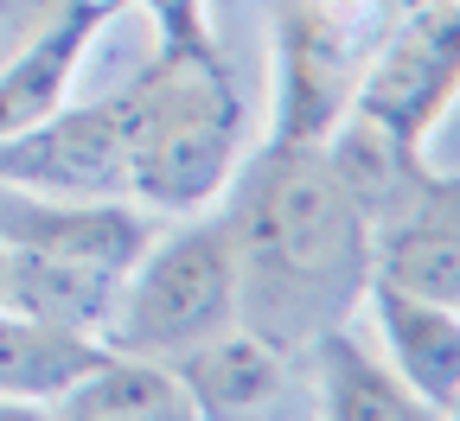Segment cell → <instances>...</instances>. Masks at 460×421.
Returning a JSON list of instances; mask_svg holds the SVG:
<instances>
[{
	"instance_id": "8fae6325",
	"label": "cell",
	"mask_w": 460,
	"mask_h": 421,
	"mask_svg": "<svg viewBox=\"0 0 460 421\" xmlns=\"http://www.w3.org/2000/svg\"><path fill=\"white\" fill-rule=\"evenodd\" d=\"M166 371L192 396L199 421H256L288 383V351H275L250 326H230V332L180 351Z\"/></svg>"
},
{
	"instance_id": "9a60e30c",
	"label": "cell",
	"mask_w": 460,
	"mask_h": 421,
	"mask_svg": "<svg viewBox=\"0 0 460 421\" xmlns=\"http://www.w3.org/2000/svg\"><path fill=\"white\" fill-rule=\"evenodd\" d=\"M102 357H109L102 338H84V332H65V326H45V320L0 307V396L58 402Z\"/></svg>"
},
{
	"instance_id": "52a82bcc",
	"label": "cell",
	"mask_w": 460,
	"mask_h": 421,
	"mask_svg": "<svg viewBox=\"0 0 460 421\" xmlns=\"http://www.w3.org/2000/svg\"><path fill=\"white\" fill-rule=\"evenodd\" d=\"M0 186L39 192V198H115L128 192L122 172V122L115 102L51 109L32 128L0 141Z\"/></svg>"
},
{
	"instance_id": "277c9868",
	"label": "cell",
	"mask_w": 460,
	"mask_h": 421,
	"mask_svg": "<svg viewBox=\"0 0 460 421\" xmlns=\"http://www.w3.org/2000/svg\"><path fill=\"white\" fill-rule=\"evenodd\" d=\"M371 0H275V135L281 147H326V135L352 115L371 45Z\"/></svg>"
},
{
	"instance_id": "5b68a950",
	"label": "cell",
	"mask_w": 460,
	"mask_h": 421,
	"mask_svg": "<svg viewBox=\"0 0 460 421\" xmlns=\"http://www.w3.org/2000/svg\"><path fill=\"white\" fill-rule=\"evenodd\" d=\"M454 96H460V0H429V7L396 13V32L371 51L352 115L377 122L396 147L422 153Z\"/></svg>"
},
{
	"instance_id": "5bb4252c",
	"label": "cell",
	"mask_w": 460,
	"mask_h": 421,
	"mask_svg": "<svg viewBox=\"0 0 460 421\" xmlns=\"http://www.w3.org/2000/svg\"><path fill=\"white\" fill-rule=\"evenodd\" d=\"M58 421H199V408L166 364L109 351L58 396Z\"/></svg>"
},
{
	"instance_id": "7a4b0ae2",
	"label": "cell",
	"mask_w": 460,
	"mask_h": 421,
	"mask_svg": "<svg viewBox=\"0 0 460 421\" xmlns=\"http://www.w3.org/2000/svg\"><path fill=\"white\" fill-rule=\"evenodd\" d=\"M122 122V172L147 211H199L211 205L243 147V96L224 51H154V65L109 96Z\"/></svg>"
},
{
	"instance_id": "4fadbf2b",
	"label": "cell",
	"mask_w": 460,
	"mask_h": 421,
	"mask_svg": "<svg viewBox=\"0 0 460 421\" xmlns=\"http://www.w3.org/2000/svg\"><path fill=\"white\" fill-rule=\"evenodd\" d=\"M115 294H122V275L96 268V262H71V256H20L7 250V307L45 326H65L84 338L109 332Z\"/></svg>"
},
{
	"instance_id": "ac0fdd59",
	"label": "cell",
	"mask_w": 460,
	"mask_h": 421,
	"mask_svg": "<svg viewBox=\"0 0 460 421\" xmlns=\"http://www.w3.org/2000/svg\"><path fill=\"white\" fill-rule=\"evenodd\" d=\"M377 13H410V7H429V0H371Z\"/></svg>"
},
{
	"instance_id": "2e32d148",
	"label": "cell",
	"mask_w": 460,
	"mask_h": 421,
	"mask_svg": "<svg viewBox=\"0 0 460 421\" xmlns=\"http://www.w3.org/2000/svg\"><path fill=\"white\" fill-rule=\"evenodd\" d=\"M160 26V51H192V57H211L217 39H211V20H205V0H141Z\"/></svg>"
},
{
	"instance_id": "ba28073f",
	"label": "cell",
	"mask_w": 460,
	"mask_h": 421,
	"mask_svg": "<svg viewBox=\"0 0 460 421\" xmlns=\"http://www.w3.org/2000/svg\"><path fill=\"white\" fill-rule=\"evenodd\" d=\"M0 243L20 256H71L128 275L154 243V224L122 198H39L0 186Z\"/></svg>"
},
{
	"instance_id": "8992f818",
	"label": "cell",
	"mask_w": 460,
	"mask_h": 421,
	"mask_svg": "<svg viewBox=\"0 0 460 421\" xmlns=\"http://www.w3.org/2000/svg\"><path fill=\"white\" fill-rule=\"evenodd\" d=\"M371 268L377 281L460 307V172H435L422 153L402 160L371 211Z\"/></svg>"
},
{
	"instance_id": "ffe728a7",
	"label": "cell",
	"mask_w": 460,
	"mask_h": 421,
	"mask_svg": "<svg viewBox=\"0 0 460 421\" xmlns=\"http://www.w3.org/2000/svg\"><path fill=\"white\" fill-rule=\"evenodd\" d=\"M447 421H460V402H454V408H447Z\"/></svg>"
},
{
	"instance_id": "9c48e42d",
	"label": "cell",
	"mask_w": 460,
	"mask_h": 421,
	"mask_svg": "<svg viewBox=\"0 0 460 421\" xmlns=\"http://www.w3.org/2000/svg\"><path fill=\"white\" fill-rule=\"evenodd\" d=\"M115 7H128V0H71L65 13H51L7 65H0V141L32 128L39 115L65 109V90L84 65V51L115 20Z\"/></svg>"
},
{
	"instance_id": "30bf717a",
	"label": "cell",
	"mask_w": 460,
	"mask_h": 421,
	"mask_svg": "<svg viewBox=\"0 0 460 421\" xmlns=\"http://www.w3.org/2000/svg\"><path fill=\"white\" fill-rule=\"evenodd\" d=\"M365 307L377 313L384 351H390V371L410 383L429 408H454L460 402V307H441V300H422L396 281L365 287Z\"/></svg>"
},
{
	"instance_id": "3957f363",
	"label": "cell",
	"mask_w": 460,
	"mask_h": 421,
	"mask_svg": "<svg viewBox=\"0 0 460 421\" xmlns=\"http://www.w3.org/2000/svg\"><path fill=\"white\" fill-rule=\"evenodd\" d=\"M230 326H237V250H230L224 217H205L141 250V262L122 275L102 345L122 357L172 364L180 351Z\"/></svg>"
},
{
	"instance_id": "d6986e66",
	"label": "cell",
	"mask_w": 460,
	"mask_h": 421,
	"mask_svg": "<svg viewBox=\"0 0 460 421\" xmlns=\"http://www.w3.org/2000/svg\"><path fill=\"white\" fill-rule=\"evenodd\" d=\"M0 307H7V243H0Z\"/></svg>"
},
{
	"instance_id": "7c38bea8",
	"label": "cell",
	"mask_w": 460,
	"mask_h": 421,
	"mask_svg": "<svg viewBox=\"0 0 460 421\" xmlns=\"http://www.w3.org/2000/svg\"><path fill=\"white\" fill-rule=\"evenodd\" d=\"M314 357V390H320V421H447L402 383L384 357H371L345 326L320 332L307 345Z\"/></svg>"
},
{
	"instance_id": "6da1fadb",
	"label": "cell",
	"mask_w": 460,
	"mask_h": 421,
	"mask_svg": "<svg viewBox=\"0 0 460 421\" xmlns=\"http://www.w3.org/2000/svg\"><path fill=\"white\" fill-rule=\"evenodd\" d=\"M237 250V326L275 351H307L320 332L352 326L371 287V217L326 166V147L269 141L230 198Z\"/></svg>"
},
{
	"instance_id": "e0dca14e",
	"label": "cell",
	"mask_w": 460,
	"mask_h": 421,
	"mask_svg": "<svg viewBox=\"0 0 460 421\" xmlns=\"http://www.w3.org/2000/svg\"><path fill=\"white\" fill-rule=\"evenodd\" d=\"M0 421H58V415H45L39 402H20V396H0Z\"/></svg>"
}]
</instances>
